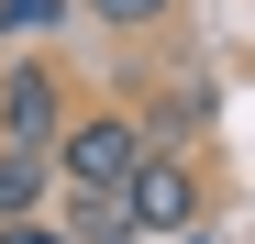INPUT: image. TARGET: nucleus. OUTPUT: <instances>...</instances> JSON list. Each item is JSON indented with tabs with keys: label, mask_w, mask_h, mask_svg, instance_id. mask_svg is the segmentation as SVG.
<instances>
[{
	"label": "nucleus",
	"mask_w": 255,
	"mask_h": 244,
	"mask_svg": "<svg viewBox=\"0 0 255 244\" xmlns=\"http://www.w3.org/2000/svg\"><path fill=\"white\" fill-rule=\"evenodd\" d=\"M0 244H67V222L45 211V222H0Z\"/></svg>",
	"instance_id": "obj_8"
},
{
	"label": "nucleus",
	"mask_w": 255,
	"mask_h": 244,
	"mask_svg": "<svg viewBox=\"0 0 255 244\" xmlns=\"http://www.w3.org/2000/svg\"><path fill=\"white\" fill-rule=\"evenodd\" d=\"M78 11V0H0V45H11V56H33V33H56Z\"/></svg>",
	"instance_id": "obj_6"
},
{
	"label": "nucleus",
	"mask_w": 255,
	"mask_h": 244,
	"mask_svg": "<svg viewBox=\"0 0 255 244\" xmlns=\"http://www.w3.org/2000/svg\"><path fill=\"white\" fill-rule=\"evenodd\" d=\"M56 155H33V144H0V222H45L56 211Z\"/></svg>",
	"instance_id": "obj_5"
},
{
	"label": "nucleus",
	"mask_w": 255,
	"mask_h": 244,
	"mask_svg": "<svg viewBox=\"0 0 255 244\" xmlns=\"http://www.w3.org/2000/svg\"><path fill=\"white\" fill-rule=\"evenodd\" d=\"M56 222H67V244H133L144 233L133 189H56Z\"/></svg>",
	"instance_id": "obj_4"
},
{
	"label": "nucleus",
	"mask_w": 255,
	"mask_h": 244,
	"mask_svg": "<svg viewBox=\"0 0 255 244\" xmlns=\"http://www.w3.org/2000/svg\"><path fill=\"white\" fill-rule=\"evenodd\" d=\"M144 111H122V100H78L67 111V133H56V178L67 189H133V167H144Z\"/></svg>",
	"instance_id": "obj_1"
},
{
	"label": "nucleus",
	"mask_w": 255,
	"mask_h": 244,
	"mask_svg": "<svg viewBox=\"0 0 255 244\" xmlns=\"http://www.w3.org/2000/svg\"><path fill=\"white\" fill-rule=\"evenodd\" d=\"M67 78H56V56H11L0 67V144H33V155H56V133H67Z\"/></svg>",
	"instance_id": "obj_2"
},
{
	"label": "nucleus",
	"mask_w": 255,
	"mask_h": 244,
	"mask_svg": "<svg viewBox=\"0 0 255 244\" xmlns=\"http://www.w3.org/2000/svg\"><path fill=\"white\" fill-rule=\"evenodd\" d=\"M200 200H211V189H200L189 155H166V144H155L144 167H133V222H144V233H189V222H200Z\"/></svg>",
	"instance_id": "obj_3"
},
{
	"label": "nucleus",
	"mask_w": 255,
	"mask_h": 244,
	"mask_svg": "<svg viewBox=\"0 0 255 244\" xmlns=\"http://www.w3.org/2000/svg\"><path fill=\"white\" fill-rule=\"evenodd\" d=\"M78 11H89L100 33H166V22H178V0H78Z\"/></svg>",
	"instance_id": "obj_7"
}]
</instances>
